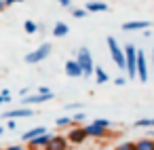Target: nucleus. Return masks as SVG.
Instances as JSON below:
<instances>
[{
    "instance_id": "obj_1",
    "label": "nucleus",
    "mask_w": 154,
    "mask_h": 150,
    "mask_svg": "<svg viewBox=\"0 0 154 150\" xmlns=\"http://www.w3.org/2000/svg\"><path fill=\"white\" fill-rule=\"evenodd\" d=\"M76 61L80 64V68L85 72V78H89V76L95 74V61H93V55H91L89 47H80L76 51Z\"/></svg>"
},
{
    "instance_id": "obj_2",
    "label": "nucleus",
    "mask_w": 154,
    "mask_h": 150,
    "mask_svg": "<svg viewBox=\"0 0 154 150\" xmlns=\"http://www.w3.org/2000/svg\"><path fill=\"white\" fill-rule=\"evenodd\" d=\"M106 42H108V49H110V57H112V61L120 68V70H127V59H125V49L118 45V40L114 38V36H108L106 38Z\"/></svg>"
},
{
    "instance_id": "obj_3",
    "label": "nucleus",
    "mask_w": 154,
    "mask_h": 150,
    "mask_svg": "<svg viewBox=\"0 0 154 150\" xmlns=\"http://www.w3.org/2000/svg\"><path fill=\"white\" fill-rule=\"evenodd\" d=\"M125 59H127V76L133 80V78H137V49H135V45H125Z\"/></svg>"
},
{
    "instance_id": "obj_4",
    "label": "nucleus",
    "mask_w": 154,
    "mask_h": 150,
    "mask_svg": "<svg viewBox=\"0 0 154 150\" xmlns=\"http://www.w3.org/2000/svg\"><path fill=\"white\" fill-rule=\"evenodd\" d=\"M51 51H53V45H51V42H45V45H40L38 49H34L32 53H28L23 59H26V64H40V61H45V59L51 55Z\"/></svg>"
},
{
    "instance_id": "obj_5",
    "label": "nucleus",
    "mask_w": 154,
    "mask_h": 150,
    "mask_svg": "<svg viewBox=\"0 0 154 150\" xmlns=\"http://www.w3.org/2000/svg\"><path fill=\"white\" fill-rule=\"evenodd\" d=\"M63 72H66L70 78H85V72H82V68H80V64H78L76 59H68V61L63 64Z\"/></svg>"
},
{
    "instance_id": "obj_6",
    "label": "nucleus",
    "mask_w": 154,
    "mask_h": 150,
    "mask_svg": "<svg viewBox=\"0 0 154 150\" xmlns=\"http://www.w3.org/2000/svg\"><path fill=\"white\" fill-rule=\"evenodd\" d=\"M137 78L139 83H148V61L143 51H137Z\"/></svg>"
},
{
    "instance_id": "obj_7",
    "label": "nucleus",
    "mask_w": 154,
    "mask_h": 150,
    "mask_svg": "<svg viewBox=\"0 0 154 150\" xmlns=\"http://www.w3.org/2000/svg\"><path fill=\"white\" fill-rule=\"evenodd\" d=\"M2 116H5V118H11V120H15V118H28V116H34V110L21 106V108H13V110H9V112H5Z\"/></svg>"
},
{
    "instance_id": "obj_8",
    "label": "nucleus",
    "mask_w": 154,
    "mask_h": 150,
    "mask_svg": "<svg viewBox=\"0 0 154 150\" xmlns=\"http://www.w3.org/2000/svg\"><path fill=\"white\" fill-rule=\"evenodd\" d=\"M68 142L70 144H82L89 135H87V131H85V127H72L70 131H68Z\"/></svg>"
},
{
    "instance_id": "obj_9",
    "label": "nucleus",
    "mask_w": 154,
    "mask_h": 150,
    "mask_svg": "<svg viewBox=\"0 0 154 150\" xmlns=\"http://www.w3.org/2000/svg\"><path fill=\"white\" fill-rule=\"evenodd\" d=\"M85 131H87L89 137L103 139V137H108V131H110V129H103V127H99V125H95V123H89V125H85Z\"/></svg>"
},
{
    "instance_id": "obj_10",
    "label": "nucleus",
    "mask_w": 154,
    "mask_h": 150,
    "mask_svg": "<svg viewBox=\"0 0 154 150\" xmlns=\"http://www.w3.org/2000/svg\"><path fill=\"white\" fill-rule=\"evenodd\" d=\"M150 21H146V19H137V21H125L122 23V30L125 32H135V30H150Z\"/></svg>"
},
{
    "instance_id": "obj_11",
    "label": "nucleus",
    "mask_w": 154,
    "mask_h": 150,
    "mask_svg": "<svg viewBox=\"0 0 154 150\" xmlns=\"http://www.w3.org/2000/svg\"><path fill=\"white\" fill-rule=\"evenodd\" d=\"M55 95L51 93V95H42V93H36V95H30V97H23L21 99V106H26V108H30L32 104H45V102H49V99H53Z\"/></svg>"
},
{
    "instance_id": "obj_12",
    "label": "nucleus",
    "mask_w": 154,
    "mask_h": 150,
    "mask_svg": "<svg viewBox=\"0 0 154 150\" xmlns=\"http://www.w3.org/2000/svg\"><path fill=\"white\" fill-rule=\"evenodd\" d=\"M68 137H63V135H53V139L49 142V146L45 148V150H68Z\"/></svg>"
},
{
    "instance_id": "obj_13",
    "label": "nucleus",
    "mask_w": 154,
    "mask_h": 150,
    "mask_svg": "<svg viewBox=\"0 0 154 150\" xmlns=\"http://www.w3.org/2000/svg\"><path fill=\"white\" fill-rule=\"evenodd\" d=\"M45 133H49L47 131V127H34V129H28L26 133H21V142H32V139H36V137H40V135H45Z\"/></svg>"
},
{
    "instance_id": "obj_14",
    "label": "nucleus",
    "mask_w": 154,
    "mask_h": 150,
    "mask_svg": "<svg viewBox=\"0 0 154 150\" xmlns=\"http://www.w3.org/2000/svg\"><path fill=\"white\" fill-rule=\"evenodd\" d=\"M51 139H53V133H45V135H40V137L32 139V142H30V148H32V150H38V148H47Z\"/></svg>"
},
{
    "instance_id": "obj_15",
    "label": "nucleus",
    "mask_w": 154,
    "mask_h": 150,
    "mask_svg": "<svg viewBox=\"0 0 154 150\" xmlns=\"http://www.w3.org/2000/svg\"><path fill=\"white\" fill-rule=\"evenodd\" d=\"M85 9H87L89 13H106L110 7H108V2H97V0H91V2L85 5Z\"/></svg>"
},
{
    "instance_id": "obj_16",
    "label": "nucleus",
    "mask_w": 154,
    "mask_h": 150,
    "mask_svg": "<svg viewBox=\"0 0 154 150\" xmlns=\"http://www.w3.org/2000/svg\"><path fill=\"white\" fill-rule=\"evenodd\" d=\"M68 32H70V28H68V23H63V21H57V23L53 26V36H55V38H63V36H68Z\"/></svg>"
},
{
    "instance_id": "obj_17",
    "label": "nucleus",
    "mask_w": 154,
    "mask_h": 150,
    "mask_svg": "<svg viewBox=\"0 0 154 150\" xmlns=\"http://www.w3.org/2000/svg\"><path fill=\"white\" fill-rule=\"evenodd\" d=\"M93 76H95V83H97V85H106V83L110 80L108 72H106L101 66H95V74H93Z\"/></svg>"
},
{
    "instance_id": "obj_18",
    "label": "nucleus",
    "mask_w": 154,
    "mask_h": 150,
    "mask_svg": "<svg viewBox=\"0 0 154 150\" xmlns=\"http://www.w3.org/2000/svg\"><path fill=\"white\" fill-rule=\"evenodd\" d=\"M135 148H137V150H154V139H150V137H141V139L135 142Z\"/></svg>"
},
{
    "instance_id": "obj_19",
    "label": "nucleus",
    "mask_w": 154,
    "mask_h": 150,
    "mask_svg": "<svg viewBox=\"0 0 154 150\" xmlns=\"http://www.w3.org/2000/svg\"><path fill=\"white\" fill-rule=\"evenodd\" d=\"M135 127H139V129H154V118H139V120H135Z\"/></svg>"
},
{
    "instance_id": "obj_20",
    "label": "nucleus",
    "mask_w": 154,
    "mask_h": 150,
    "mask_svg": "<svg viewBox=\"0 0 154 150\" xmlns=\"http://www.w3.org/2000/svg\"><path fill=\"white\" fill-rule=\"evenodd\" d=\"M23 30H26L28 34H36V32H38V23L32 21V19H26V21H23Z\"/></svg>"
},
{
    "instance_id": "obj_21",
    "label": "nucleus",
    "mask_w": 154,
    "mask_h": 150,
    "mask_svg": "<svg viewBox=\"0 0 154 150\" xmlns=\"http://www.w3.org/2000/svg\"><path fill=\"white\" fill-rule=\"evenodd\" d=\"M55 125H57L59 129H63V127H72L74 120H72V116H59V118L55 120Z\"/></svg>"
},
{
    "instance_id": "obj_22",
    "label": "nucleus",
    "mask_w": 154,
    "mask_h": 150,
    "mask_svg": "<svg viewBox=\"0 0 154 150\" xmlns=\"http://www.w3.org/2000/svg\"><path fill=\"white\" fill-rule=\"evenodd\" d=\"M87 15H89L87 9H72V17H76V19H85Z\"/></svg>"
},
{
    "instance_id": "obj_23",
    "label": "nucleus",
    "mask_w": 154,
    "mask_h": 150,
    "mask_svg": "<svg viewBox=\"0 0 154 150\" xmlns=\"http://www.w3.org/2000/svg\"><path fill=\"white\" fill-rule=\"evenodd\" d=\"M116 150H137V148H135V142H120Z\"/></svg>"
},
{
    "instance_id": "obj_24",
    "label": "nucleus",
    "mask_w": 154,
    "mask_h": 150,
    "mask_svg": "<svg viewBox=\"0 0 154 150\" xmlns=\"http://www.w3.org/2000/svg\"><path fill=\"white\" fill-rule=\"evenodd\" d=\"M93 123L99 125V127H103V129H110V127H112V120H108V118H95Z\"/></svg>"
},
{
    "instance_id": "obj_25",
    "label": "nucleus",
    "mask_w": 154,
    "mask_h": 150,
    "mask_svg": "<svg viewBox=\"0 0 154 150\" xmlns=\"http://www.w3.org/2000/svg\"><path fill=\"white\" fill-rule=\"evenodd\" d=\"M87 116H85V112H76L74 116H72V120H74V125H80L82 120H85Z\"/></svg>"
},
{
    "instance_id": "obj_26",
    "label": "nucleus",
    "mask_w": 154,
    "mask_h": 150,
    "mask_svg": "<svg viewBox=\"0 0 154 150\" xmlns=\"http://www.w3.org/2000/svg\"><path fill=\"white\" fill-rule=\"evenodd\" d=\"M125 83H127V78H125V76H116V78H114V85H116V87H122Z\"/></svg>"
},
{
    "instance_id": "obj_27",
    "label": "nucleus",
    "mask_w": 154,
    "mask_h": 150,
    "mask_svg": "<svg viewBox=\"0 0 154 150\" xmlns=\"http://www.w3.org/2000/svg\"><path fill=\"white\" fill-rule=\"evenodd\" d=\"M0 95H2V97L7 99V104L11 102V91H9V89H2V91H0Z\"/></svg>"
},
{
    "instance_id": "obj_28",
    "label": "nucleus",
    "mask_w": 154,
    "mask_h": 150,
    "mask_svg": "<svg viewBox=\"0 0 154 150\" xmlns=\"http://www.w3.org/2000/svg\"><path fill=\"white\" fill-rule=\"evenodd\" d=\"M2 150H28V148H23V146H19V144H13V146H7V148H2Z\"/></svg>"
},
{
    "instance_id": "obj_29",
    "label": "nucleus",
    "mask_w": 154,
    "mask_h": 150,
    "mask_svg": "<svg viewBox=\"0 0 154 150\" xmlns=\"http://www.w3.org/2000/svg\"><path fill=\"white\" fill-rule=\"evenodd\" d=\"M66 108H68V110H80V108H82V104H76V102H74V104H68Z\"/></svg>"
},
{
    "instance_id": "obj_30",
    "label": "nucleus",
    "mask_w": 154,
    "mask_h": 150,
    "mask_svg": "<svg viewBox=\"0 0 154 150\" xmlns=\"http://www.w3.org/2000/svg\"><path fill=\"white\" fill-rule=\"evenodd\" d=\"M57 2H59L61 7H66V9H70V7H72V0H57Z\"/></svg>"
},
{
    "instance_id": "obj_31",
    "label": "nucleus",
    "mask_w": 154,
    "mask_h": 150,
    "mask_svg": "<svg viewBox=\"0 0 154 150\" xmlns=\"http://www.w3.org/2000/svg\"><path fill=\"white\" fill-rule=\"evenodd\" d=\"M7 129L15 131V129H17V123H15V120H9V123H7Z\"/></svg>"
},
{
    "instance_id": "obj_32",
    "label": "nucleus",
    "mask_w": 154,
    "mask_h": 150,
    "mask_svg": "<svg viewBox=\"0 0 154 150\" xmlns=\"http://www.w3.org/2000/svg\"><path fill=\"white\" fill-rule=\"evenodd\" d=\"M7 2V7H13V5H17V2H23V0H5Z\"/></svg>"
},
{
    "instance_id": "obj_33",
    "label": "nucleus",
    "mask_w": 154,
    "mask_h": 150,
    "mask_svg": "<svg viewBox=\"0 0 154 150\" xmlns=\"http://www.w3.org/2000/svg\"><path fill=\"white\" fill-rule=\"evenodd\" d=\"M28 93H30V89H28V87H23V89L19 91V95H23V97H28Z\"/></svg>"
},
{
    "instance_id": "obj_34",
    "label": "nucleus",
    "mask_w": 154,
    "mask_h": 150,
    "mask_svg": "<svg viewBox=\"0 0 154 150\" xmlns=\"http://www.w3.org/2000/svg\"><path fill=\"white\" fill-rule=\"evenodd\" d=\"M5 9H7V2H5V0H0V13H2Z\"/></svg>"
},
{
    "instance_id": "obj_35",
    "label": "nucleus",
    "mask_w": 154,
    "mask_h": 150,
    "mask_svg": "<svg viewBox=\"0 0 154 150\" xmlns=\"http://www.w3.org/2000/svg\"><path fill=\"white\" fill-rule=\"evenodd\" d=\"M0 104H7V99H5L2 95H0Z\"/></svg>"
},
{
    "instance_id": "obj_36",
    "label": "nucleus",
    "mask_w": 154,
    "mask_h": 150,
    "mask_svg": "<svg viewBox=\"0 0 154 150\" xmlns=\"http://www.w3.org/2000/svg\"><path fill=\"white\" fill-rule=\"evenodd\" d=\"M152 66H154V49H152Z\"/></svg>"
},
{
    "instance_id": "obj_37",
    "label": "nucleus",
    "mask_w": 154,
    "mask_h": 150,
    "mask_svg": "<svg viewBox=\"0 0 154 150\" xmlns=\"http://www.w3.org/2000/svg\"><path fill=\"white\" fill-rule=\"evenodd\" d=\"M2 133H5V127H0V135H2Z\"/></svg>"
},
{
    "instance_id": "obj_38",
    "label": "nucleus",
    "mask_w": 154,
    "mask_h": 150,
    "mask_svg": "<svg viewBox=\"0 0 154 150\" xmlns=\"http://www.w3.org/2000/svg\"><path fill=\"white\" fill-rule=\"evenodd\" d=\"M112 150H116V148H112Z\"/></svg>"
}]
</instances>
